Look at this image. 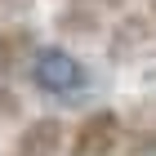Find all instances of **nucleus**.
<instances>
[{
	"label": "nucleus",
	"mask_w": 156,
	"mask_h": 156,
	"mask_svg": "<svg viewBox=\"0 0 156 156\" xmlns=\"http://www.w3.org/2000/svg\"><path fill=\"white\" fill-rule=\"evenodd\" d=\"M27 80L31 89L54 103H80L89 89H94V72H89V62L76 58L67 45H40L31 67H27Z\"/></svg>",
	"instance_id": "nucleus-1"
},
{
	"label": "nucleus",
	"mask_w": 156,
	"mask_h": 156,
	"mask_svg": "<svg viewBox=\"0 0 156 156\" xmlns=\"http://www.w3.org/2000/svg\"><path fill=\"white\" fill-rule=\"evenodd\" d=\"M120 147H125V116L112 107L85 112L67 138V156H120Z\"/></svg>",
	"instance_id": "nucleus-2"
},
{
	"label": "nucleus",
	"mask_w": 156,
	"mask_h": 156,
	"mask_svg": "<svg viewBox=\"0 0 156 156\" xmlns=\"http://www.w3.org/2000/svg\"><path fill=\"white\" fill-rule=\"evenodd\" d=\"M112 23H116V0H62L54 13V27L67 40H98Z\"/></svg>",
	"instance_id": "nucleus-3"
},
{
	"label": "nucleus",
	"mask_w": 156,
	"mask_h": 156,
	"mask_svg": "<svg viewBox=\"0 0 156 156\" xmlns=\"http://www.w3.org/2000/svg\"><path fill=\"white\" fill-rule=\"evenodd\" d=\"M36 27L23 18H0V80H18L27 76L31 58H36Z\"/></svg>",
	"instance_id": "nucleus-4"
},
{
	"label": "nucleus",
	"mask_w": 156,
	"mask_h": 156,
	"mask_svg": "<svg viewBox=\"0 0 156 156\" xmlns=\"http://www.w3.org/2000/svg\"><path fill=\"white\" fill-rule=\"evenodd\" d=\"M67 125H62L58 116H31L18 129V138H13L9 156H62L67 152Z\"/></svg>",
	"instance_id": "nucleus-5"
},
{
	"label": "nucleus",
	"mask_w": 156,
	"mask_h": 156,
	"mask_svg": "<svg viewBox=\"0 0 156 156\" xmlns=\"http://www.w3.org/2000/svg\"><path fill=\"white\" fill-rule=\"evenodd\" d=\"M120 156H156V107H138L134 120H125Z\"/></svg>",
	"instance_id": "nucleus-6"
},
{
	"label": "nucleus",
	"mask_w": 156,
	"mask_h": 156,
	"mask_svg": "<svg viewBox=\"0 0 156 156\" xmlns=\"http://www.w3.org/2000/svg\"><path fill=\"white\" fill-rule=\"evenodd\" d=\"M0 116H5V120H18V116H23V98H18L13 80H0Z\"/></svg>",
	"instance_id": "nucleus-7"
},
{
	"label": "nucleus",
	"mask_w": 156,
	"mask_h": 156,
	"mask_svg": "<svg viewBox=\"0 0 156 156\" xmlns=\"http://www.w3.org/2000/svg\"><path fill=\"white\" fill-rule=\"evenodd\" d=\"M31 0H0V18H13V13H23Z\"/></svg>",
	"instance_id": "nucleus-8"
}]
</instances>
